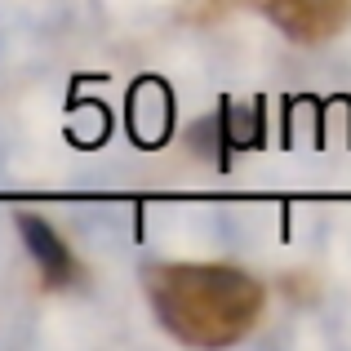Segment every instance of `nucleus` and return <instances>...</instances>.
Masks as SVG:
<instances>
[{
    "mask_svg": "<svg viewBox=\"0 0 351 351\" xmlns=\"http://www.w3.org/2000/svg\"><path fill=\"white\" fill-rule=\"evenodd\" d=\"M152 311L178 343L232 347L263 316V285L236 267L173 263L147 271Z\"/></svg>",
    "mask_w": 351,
    "mask_h": 351,
    "instance_id": "f257e3e1",
    "label": "nucleus"
},
{
    "mask_svg": "<svg viewBox=\"0 0 351 351\" xmlns=\"http://www.w3.org/2000/svg\"><path fill=\"white\" fill-rule=\"evenodd\" d=\"M18 232H23L27 249H32V258H36V267H40L45 285H53V289H58V285L71 280V254H67V245H62V236L53 232L45 218L23 214V218H18Z\"/></svg>",
    "mask_w": 351,
    "mask_h": 351,
    "instance_id": "7ed1b4c3",
    "label": "nucleus"
},
{
    "mask_svg": "<svg viewBox=\"0 0 351 351\" xmlns=\"http://www.w3.org/2000/svg\"><path fill=\"white\" fill-rule=\"evenodd\" d=\"M263 14L298 45H320L343 32L351 0H258Z\"/></svg>",
    "mask_w": 351,
    "mask_h": 351,
    "instance_id": "f03ea898",
    "label": "nucleus"
}]
</instances>
